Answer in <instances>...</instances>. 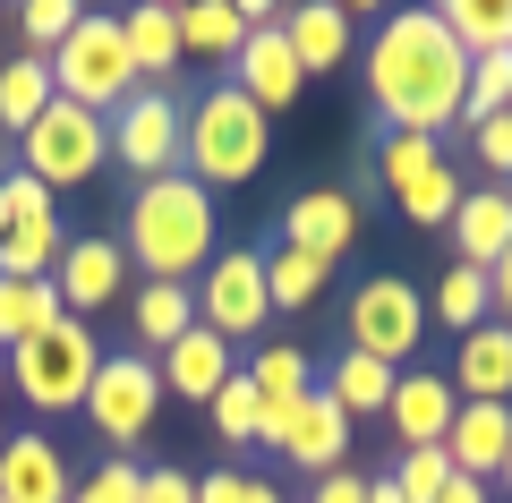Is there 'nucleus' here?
<instances>
[{
    "mask_svg": "<svg viewBox=\"0 0 512 503\" xmlns=\"http://www.w3.org/2000/svg\"><path fill=\"white\" fill-rule=\"evenodd\" d=\"M427 316L453 324V342H461V333H478V324L495 316V307H487V273H478V265H444V282H436V299H427Z\"/></svg>",
    "mask_w": 512,
    "mask_h": 503,
    "instance_id": "obj_31",
    "label": "nucleus"
},
{
    "mask_svg": "<svg viewBox=\"0 0 512 503\" xmlns=\"http://www.w3.org/2000/svg\"><path fill=\"white\" fill-rule=\"evenodd\" d=\"M180 120H188V103L171 86H137L120 111H111V162L137 171V188L171 180V171H180Z\"/></svg>",
    "mask_w": 512,
    "mask_h": 503,
    "instance_id": "obj_10",
    "label": "nucleus"
},
{
    "mask_svg": "<svg viewBox=\"0 0 512 503\" xmlns=\"http://www.w3.org/2000/svg\"><path fill=\"white\" fill-rule=\"evenodd\" d=\"M470 94V52L444 35L436 9H393L367 43V103L402 137H444Z\"/></svg>",
    "mask_w": 512,
    "mask_h": 503,
    "instance_id": "obj_1",
    "label": "nucleus"
},
{
    "mask_svg": "<svg viewBox=\"0 0 512 503\" xmlns=\"http://www.w3.org/2000/svg\"><path fill=\"white\" fill-rule=\"evenodd\" d=\"M128 333H137V359H163L180 333H197V299L180 282H146L128 299Z\"/></svg>",
    "mask_w": 512,
    "mask_h": 503,
    "instance_id": "obj_23",
    "label": "nucleus"
},
{
    "mask_svg": "<svg viewBox=\"0 0 512 503\" xmlns=\"http://www.w3.org/2000/svg\"><path fill=\"white\" fill-rule=\"evenodd\" d=\"M103 162H111V120L60 103V94L43 103V120L18 137V171L43 180L52 197H60V188H94V180H103Z\"/></svg>",
    "mask_w": 512,
    "mask_h": 503,
    "instance_id": "obj_6",
    "label": "nucleus"
},
{
    "mask_svg": "<svg viewBox=\"0 0 512 503\" xmlns=\"http://www.w3.org/2000/svg\"><path fill=\"white\" fill-rule=\"evenodd\" d=\"M154 410H163V376H154V359H137V350H111L103 367H94L86 384V418L103 444H146Z\"/></svg>",
    "mask_w": 512,
    "mask_h": 503,
    "instance_id": "obj_11",
    "label": "nucleus"
},
{
    "mask_svg": "<svg viewBox=\"0 0 512 503\" xmlns=\"http://www.w3.org/2000/svg\"><path fill=\"white\" fill-rule=\"evenodd\" d=\"M316 503H367V478L359 469H333V478H316Z\"/></svg>",
    "mask_w": 512,
    "mask_h": 503,
    "instance_id": "obj_41",
    "label": "nucleus"
},
{
    "mask_svg": "<svg viewBox=\"0 0 512 503\" xmlns=\"http://www.w3.org/2000/svg\"><path fill=\"white\" fill-rule=\"evenodd\" d=\"M77 18H86L77 0H26V9H18V35L35 43V60H52L60 43H69V26H77Z\"/></svg>",
    "mask_w": 512,
    "mask_h": 503,
    "instance_id": "obj_36",
    "label": "nucleus"
},
{
    "mask_svg": "<svg viewBox=\"0 0 512 503\" xmlns=\"http://www.w3.org/2000/svg\"><path fill=\"white\" fill-rule=\"evenodd\" d=\"M154 376H163V401H171V393H180V401H214L239 367H231V342L197 324V333H180V342L154 359Z\"/></svg>",
    "mask_w": 512,
    "mask_h": 503,
    "instance_id": "obj_21",
    "label": "nucleus"
},
{
    "mask_svg": "<svg viewBox=\"0 0 512 503\" xmlns=\"http://www.w3.org/2000/svg\"><path fill=\"white\" fill-rule=\"evenodd\" d=\"M205 410H214V435H222V444H256V427H265V401H256L248 367H239V376L222 384V393L205 401Z\"/></svg>",
    "mask_w": 512,
    "mask_h": 503,
    "instance_id": "obj_33",
    "label": "nucleus"
},
{
    "mask_svg": "<svg viewBox=\"0 0 512 503\" xmlns=\"http://www.w3.org/2000/svg\"><path fill=\"white\" fill-rule=\"evenodd\" d=\"M367 503H402V495H393V478H367Z\"/></svg>",
    "mask_w": 512,
    "mask_h": 503,
    "instance_id": "obj_43",
    "label": "nucleus"
},
{
    "mask_svg": "<svg viewBox=\"0 0 512 503\" xmlns=\"http://www.w3.org/2000/svg\"><path fill=\"white\" fill-rule=\"evenodd\" d=\"M487 307H495V324H512V248L487 265Z\"/></svg>",
    "mask_w": 512,
    "mask_h": 503,
    "instance_id": "obj_40",
    "label": "nucleus"
},
{
    "mask_svg": "<svg viewBox=\"0 0 512 503\" xmlns=\"http://www.w3.org/2000/svg\"><path fill=\"white\" fill-rule=\"evenodd\" d=\"M52 290H60V307H69L77 324L103 316L111 299H128V248H111V231L69 239V248H60V265H52Z\"/></svg>",
    "mask_w": 512,
    "mask_h": 503,
    "instance_id": "obj_12",
    "label": "nucleus"
},
{
    "mask_svg": "<svg viewBox=\"0 0 512 503\" xmlns=\"http://www.w3.org/2000/svg\"><path fill=\"white\" fill-rule=\"evenodd\" d=\"M0 393H9V376H0Z\"/></svg>",
    "mask_w": 512,
    "mask_h": 503,
    "instance_id": "obj_47",
    "label": "nucleus"
},
{
    "mask_svg": "<svg viewBox=\"0 0 512 503\" xmlns=\"http://www.w3.org/2000/svg\"><path fill=\"white\" fill-rule=\"evenodd\" d=\"M248 503H282V495H274V486H265V478H248Z\"/></svg>",
    "mask_w": 512,
    "mask_h": 503,
    "instance_id": "obj_44",
    "label": "nucleus"
},
{
    "mask_svg": "<svg viewBox=\"0 0 512 503\" xmlns=\"http://www.w3.org/2000/svg\"><path fill=\"white\" fill-rule=\"evenodd\" d=\"M171 18H180V60H222V69L239 60L256 26H282L265 0H180Z\"/></svg>",
    "mask_w": 512,
    "mask_h": 503,
    "instance_id": "obj_13",
    "label": "nucleus"
},
{
    "mask_svg": "<svg viewBox=\"0 0 512 503\" xmlns=\"http://www.w3.org/2000/svg\"><path fill=\"white\" fill-rule=\"evenodd\" d=\"M197 324L222 333V342H248L256 324H274V299H265V248H214V265L197 273Z\"/></svg>",
    "mask_w": 512,
    "mask_h": 503,
    "instance_id": "obj_9",
    "label": "nucleus"
},
{
    "mask_svg": "<svg viewBox=\"0 0 512 503\" xmlns=\"http://www.w3.org/2000/svg\"><path fill=\"white\" fill-rule=\"evenodd\" d=\"M495 478H504V495H512V452H504V469H495Z\"/></svg>",
    "mask_w": 512,
    "mask_h": 503,
    "instance_id": "obj_45",
    "label": "nucleus"
},
{
    "mask_svg": "<svg viewBox=\"0 0 512 503\" xmlns=\"http://www.w3.org/2000/svg\"><path fill=\"white\" fill-rule=\"evenodd\" d=\"M453 265H478L487 273L495 256L512 248V188H461V205H453Z\"/></svg>",
    "mask_w": 512,
    "mask_h": 503,
    "instance_id": "obj_20",
    "label": "nucleus"
},
{
    "mask_svg": "<svg viewBox=\"0 0 512 503\" xmlns=\"http://www.w3.org/2000/svg\"><path fill=\"white\" fill-rule=\"evenodd\" d=\"M197 503H248V469H214V478H197Z\"/></svg>",
    "mask_w": 512,
    "mask_h": 503,
    "instance_id": "obj_39",
    "label": "nucleus"
},
{
    "mask_svg": "<svg viewBox=\"0 0 512 503\" xmlns=\"http://www.w3.org/2000/svg\"><path fill=\"white\" fill-rule=\"evenodd\" d=\"M504 452H512V401H461L453 427H444V461H453V478L487 486L495 469H504Z\"/></svg>",
    "mask_w": 512,
    "mask_h": 503,
    "instance_id": "obj_17",
    "label": "nucleus"
},
{
    "mask_svg": "<svg viewBox=\"0 0 512 503\" xmlns=\"http://www.w3.org/2000/svg\"><path fill=\"white\" fill-rule=\"evenodd\" d=\"M453 410H461V393L436 376V367H402V376H393V401H384V418H393L402 452H419V444H444Z\"/></svg>",
    "mask_w": 512,
    "mask_h": 503,
    "instance_id": "obj_19",
    "label": "nucleus"
},
{
    "mask_svg": "<svg viewBox=\"0 0 512 503\" xmlns=\"http://www.w3.org/2000/svg\"><path fill=\"white\" fill-rule=\"evenodd\" d=\"M478 162L495 180H512V120H478Z\"/></svg>",
    "mask_w": 512,
    "mask_h": 503,
    "instance_id": "obj_37",
    "label": "nucleus"
},
{
    "mask_svg": "<svg viewBox=\"0 0 512 503\" xmlns=\"http://www.w3.org/2000/svg\"><path fill=\"white\" fill-rule=\"evenodd\" d=\"M265 154H274V120H265L231 77L188 103V120H180V171L205 188V197H214V188H248L256 171H265Z\"/></svg>",
    "mask_w": 512,
    "mask_h": 503,
    "instance_id": "obj_3",
    "label": "nucleus"
},
{
    "mask_svg": "<svg viewBox=\"0 0 512 503\" xmlns=\"http://www.w3.org/2000/svg\"><path fill=\"white\" fill-rule=\"evenodd\" d=\"M350 239H359V197H350V188H299V197L282 205V248L342 265Z\"/></svg>",
    "mask_w": 512,
    "mask_h": 503,
    "instance_id": "obj_16",
    "label": "nucleus"
},
{
    "mask_svg": "<svg viewBox=\"0 0 512 503\" xmlns=\"http://www.w3.org/2000/svg\"><path fill=\"white\" fill-rule=\"evenodd\" d=\"M512 111V52H487V60H470V94H461V120H504Z\"/></svg>",
    "mask_w": 512,
    "mask_h": 503,
    "instance_id": "obj_32",
    "label": "nucleus"
},
{
    "mask_svg": "<svg viewBox=\"0 0 512 503\" xmlns=\"http://www.w3.org/2000/svg\"><path fill=\"white\" fill-rule=\"evenodd\" d=\"M120 43H128V60H137V77L163 86V77L180 69V18H171V0H137L120 18Z\"/></svg>",
    "mask_w": 512,
    "mask_h": 503,
    "instance_id": "obj_25",
    "label": "nucleus"
},
{
    "mask_svg": "<svg viewBox=\"0 0 512 503\" xmlns=\"http://www.w3.org/2000/svg\"><path fill=\"white\" fill-rule=\"evenodd\" d=\"M231 86L274 120V111H291L299 94H308V69H299V52H291L282 26H256V35L239 43V60H231Z\"/></svg>",
    "mask_w": 512,
    "mask_h": 503,
    "instance_id": "obj_14",
    "label": "nucleus"
},
{
    "mask_svg": "<svg viewBox=\"0 0 512 503\" xmlns=\"http://www.w3.org/2000/svg\"><path fill=\"white\" fill-rule=\"evenodd\" d=\"M504 120H512V111H504Z\"/></svg>",
    "mask_w": 512,
    "mask_h": 503,
    "instance_id": "obj_48",
    "label": "nucleus"
},
{
    "mask_svg": "<svg viewBox=\"0 0 512 503\" xmlns=\"http://www.w3.org/2000/svg\"><path fill=\"white\" fill-rule=\"evenodd\" d=\"M120 248H128V265L146 273V282H180V290H188V273H205V265H214V248H222L214 197H205L188 171L146 180L137 197H128V231H120Z\"/></svg>",
    "mask_w": 512,
    "mask_h": 503,
    "instance_id": "obj_2",
    "label": "nucleus"
},
{
    "mask_svg": "<svg viewBox=\"0 0 512 503\" xmlns=\"http://www.w3.org/2000/svg\"><path fill=\"white\" fill-rule=\"evenodd\" d=\"M137 503H197V478H180V469H146V495Z\"/></svg>",
    "mask_w": 512,
    "mask_h": 503,
    "instance_id": "obj_38",
    "label": "nucleus"
},
{
    "mask_svg": "<svg viewBox=\"0 0 512 503\" xmlns=\"http://www.w3.org/2000/svg\"><path fill=\"white\" fill-rule=\"evenodd\" d=\"M376 180L393 188V205H402L419 231H444V222H453V205H461V180H453V162H444L436 137H402V128H384Z\"/></svg>",
    "mask_w": 512,
    "mask_h": 503,
    "instance_id": "obj_8",
    "label": "nucleus"
},
{
    "mask_svg": "<svg viewBox=\"0 0 512 503\" xmlns=\"http://www.w3.org/2000/svg\"><path fill=\"white\" fill-rule=\"evenodd\" d=\"M282 461L308 469V478H333V469L350 461V418H342V401H333L325 384L291 410V427H282Z\"/></svg>",
    "mask_w": 512,
    "mask_h": 503,
    "instance_id": "obj_18",
    "label": "nucleus"
},
{
    "mask_svg": "<svg viewBox=\"0 0 512 503\" xmlns=\"http://www.w3.org/2000/svg\"><path fill=\"white\" fill-rule=\"evenodd\" d=\"M453 384L461 401H512V324H478V333H461L453 342Z\"/></svg>",
    "mask_w": 512,
    "mask_h": 503,
    "instance_id": "obj_22",
    "label": "nucleus"
},
{
    "mask_svg": "<svg viewBox=\"0 0 512 503\" xmlns=\"http://www.w3.org/2000/svg\"><path fill=\"white\" fill-rule=\"evenodd\" d=\"M350 350L359 359H384V367H410L427 342V299L402 282V273H367L359 290H350V316H342Z\"/></svg>",
    "mask_w": 512,
    "mask_h": 503,
    "instance_id": "obj_7",
    "label": "nucleus"
},
{
    "mask_svg": "<svg viewBox=\"0 0 512 503\" xmlns=\"http://www.w3.org/2000/svg\"><path fill=\"white\" fill-rule=\"evenodd\" d=\"M94 367H103V342H94V324L60 316V324H43L35 342H18V350H9V367H0V376L18 384V393L35 401L43 418H60V410H86Z\"/></svg>",
    "mask_w": 512,
    "mask_h": 503,
    "instance_id": "obj_5",
    "label": "nucleus"
},
{
    "mask_svg": "<svg viewBox=\"0 0 512 503\" xmlns=\"http://www.w3.org/2000/svg\"><path fill=\"white\" fill-rule=\"evenodd\" d=\"M436 503H487V486H478V478H453V486H444Z\"/></svg>",
    "mask_w": 512,
    "mask_h": 503,
    "instance_id": "obj_42",
    "label": "nucleus"
},
{
    "mask_svg": "<svg viewBox=\"0 0 512 503\" xmlns=\"http://www.w3.org/2000/svg\"><path fill=\"white\" fill-rule=\"evenodd\" d=\"M436 18H444V35H453L470 60L512 52V0H444Z\"/></svg>",
    "mask_w": 512,
    "mask_h": 503,
    "instance_id": "obj_28",
    "label": "nucleus"
},
{
    "mask_svg": "<svg viewBox=\"0 0 512 503\" xmlns=\"http://www.w3.org/2000/svg\"><path fill=\"white\" fill-rule=\"evenodd\" d=\"M60 316H69V307H60L52 282H0V350L35 342L43 324H60Z\"/></svg>",
    "mask_w": 512,
    "mask_h": 503,
    "instance_id": "obj_30",
    "label": "nucleus"
},
{
    "mask_svg": "<svg viewBox=\"0 0 512 503\" xmlns=\"http://www.w3.org/2000/svg\"><path fill=\"white\" fill-rule=\"evenodd\" d=\"M282 35H291L299 69L325 77V69H342V60H350V9H342V0H308V9L282 18Z\"/></svg>",
    "mask_w": 512,
    "mask_h": 503,
    "instance_id": "obj_24",
    "label": "nucleus"
},
{
    "mask_svg": "<svg viewBox=\"0 0 512 503\" xmlns=\"http://www.w3.org/2000/svg\"><path fill=\"white\" fill-rule=\"evenodd\" d=\"M0 239H9V197H0Z\"/></svg>",
    "mask_w": 512,
    "mask_h": 503,
    "instance_id": "obj_46",
    "label": "nucleus"
},
{
    "mask_svg": "<svg viewBox=\"0 0 512 503\" xmlns=\"http://www.w3.org/2000/svg\"><path fill=\"white\" fill-rule=\"evenodd\" d=\"M333 282L325 256H299V248H265V299H274V316H299V307H316V290Z\"/></svg>",
    "mask_w": 512,
    "mask_h": 503,
    "instance_id": "obj_29",
    "label": "nucleus"
},
{
    "mask_svg": "<svg viewBox=\"0 0 512 503\" xmlns=\"http://www.w3.org/2000/svg\"><path fill=\"white\" fill-rule=\"evenodd\" d=\"M393 376H402V367H384V359H359V350H342V359L325 367V393L342 401V418H384V401H393Z\"/></svg>",
    "mask_w": 512,
    "mask_h": 503,
    "instance_id": "obj_26",
    "label": "nucleus"
},
{
    "mask_svg": "<svg viewBox=\"0 0 512 503\" xmlns=\"http://www.w3.org/2000/svg\"><path fill=\"white\" fill-rule=\"evenodd\" d=\"M69 495H77V469L43 427L0 435V503H69Z\"/></svg>",
    "mask_w": 512,
    "mask_h": 503,
    "instance_id": "obj_15",
    "label": "nucleus"
},
{
    "mask_svg": "<svg viewBox=\"0 0 512 503\" xmlns=\"http://www.w3.org/2000/svg\"><path fill=\"white\" fill-rule=\"evenodd\" d=\"M384 478H393L402 503H436L444 486H453V461H444V444H419V452H402V461L384 469Z\"/></svg>",
    "mask_w": 512,
    "mask_h": 503,
    "instance_id": "obj_34",
    "label": "nucleus"
},
{
    "mask_svg": "<svg viewBox=\"0 0 512 503\" xmlns=\"http://www.w3.org/2000/svg\"><path fill=\"white\" fill-rule=\"evenodd\" d=\"M137 495H146V461L111 452L103 469H86V478H77V495H69V503H137Z\"/></svg>",
    "mask_w": 512,
    "mask_h": 503,
    "instance_id": "obj_35",
    "label": "nucleus"
},
{
    "mask_svg": "<svg viewBox=\"0 0 512 503\" xmlns=\"http://www.w3.org/2000/svg\"><path fill=\"white\" fill-rule=\"evenodd\" d=\"M43 103H52V69H43L35 52L0 60V137H26V128L43 120Z\"/></svg>",
    "mask_w": 512,
    "mask_h": 503,
    "instance_id": "obj_27",
    "label": "nucleus"
},
{
    "mask_svg": "<svg viewBox=\"0 0 512 503\" xmlns=\"http://www.w3.org/2000/svg\"><path fill=\"white\" fill-rule=\"evenodd\" d=\"M43 69H52V94H60V103L94 111V120H111L128 94L146 86L137 60H128V43H120V18H103V9H86V18L69 26V43H60Z\"/></svg>",
    "mask_w": 512,
    "mask_h": 503,
    "instance_id": "obj_4",
    "label": "nucleus"
}]
</instances>
